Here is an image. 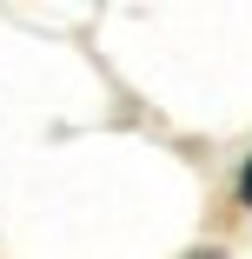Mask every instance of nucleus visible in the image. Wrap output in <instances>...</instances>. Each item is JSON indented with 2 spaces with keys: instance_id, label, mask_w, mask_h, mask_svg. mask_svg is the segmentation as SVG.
<instances>
[{
  "instance_id": "obj_1",
  "label": "nucleus",
  "mask_w": 252,
  "mask_h": 259,
  "mask_svg": "<svg viewBox=\"0 0 252 259\" xmlns=\"http://www.w3.org/2000/svg\"><path fill=\"white\" fill-rule=\"evenodd\" d=\"M239 206H252V160H245V173H239Z\"/></svg>"
},
{
  "instance_id": "obj_2",
  "label": "nucleus",
  "mask_w": 252,
  "mask_h": 259,
  "mask_svg": "<svg viewBox=\"0 0 252 259\" xmlns=\"http://www.w3.org/2000/svg\"><path fill=\"white\" fill-rule=\"evenodd\" d=\"M192 259H226V252H192Z\"/></svg>"
}]
</instances>
